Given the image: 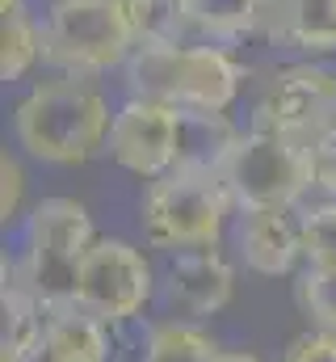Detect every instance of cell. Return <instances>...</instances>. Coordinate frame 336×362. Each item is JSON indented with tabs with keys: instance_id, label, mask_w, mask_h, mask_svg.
<instances>
[{
	"instance_id": "6da1fadb",
	"label": "cell",
	"mask_w": 336,
	"mask_h": 362,
	"mask_svg": "<svg viewBox=\"0 0 336 362\" xmlns=\"http://www.w3.org/2000/svg\"><path fill=\"white\" fill-rule=\"evenodd\" d=\"M114 114L105 93L80 76H59L30 89L13 110L17 144L47 165H84L109 144Z\"/></svg>"
},
{
	"instance_id": "7a4b0ae2",
	"label": "cell",
	"mask_w": 336,
	"mask_h": 362,
	"mask_svg": "<svg viewBox=\"0 0 336 362\" xmlns=\"http://www.w3.org/2000/svg\"><path fill=\"white\" fill-rule=\"evenodd\" d=\"M248 81V68L223 47H139L126 59L131 97L181 114H223Z\"/></svg>"
},
{
	"instance_id": "3957f363",
	"label": "cell",
	"mask_w": 336,
	"mask_h": 362,
	"mask_svg": "<svg viewBox=\"0 0 336 362\" xmlns=\"http://www.w3.org/2000/svg\"><path fill=\"white\" fill-rule=\"evenodd\" d=\"M232 206L236 202L215 169L176 165L148 185L143 206H139V223H143L148 245H156V249H172V253L215 249Z\"/></svg>"
},
{
	"instance_id": "277c9868",
	"label": "cell",
	"mask_w": 336,
	"mask_h": 362,
	"mask_svg": "<svg viewBox=\"0 0 336 362\" xmlns=\"http://www.w3.org/2000/svg\"><path fill=\"white\" fill-rule=\"evenodd\" d=\"M97 245L92 215L76 198H42L25 219V253L17 257V270L25 286L38 295L42 308L76 303V282L88 249Z\"/></svg>"
},
{
	"instance_id": "5b68a950",
	"label": "cell",
	"mask_w": 336,
	"mask_h": 362,
	"mask_svg": "<svg viewBox=\"0 0 336 362\" xmlns=\"http://www.w3.org/2000/svg\"><path fill=\"white\" fill-rule=\"evenodd\" d=\"M215 173L223 177L240 211L294 206L307 189H316V156L307 144L248 127L227 144Z\"/></svg>"
},
{
	"instance_id": "8992f818",
	"label": "cell",
	"mask_w": 336,
	"mask_h": 362,
	"mask_svg": "<svg viewBox=\"0 0 336 362\" xmlns=\"http://www.w3.org/2000/svg\"><path fill=\"white\" fill-rule=\"evenodd\" d=\"M135 51L122 0H55L42 17V59L64 76L126 68Z\"/></svg>"
},
{
	"instance_id": "52a82bcc",
	"label": "cell",
	"mask_w": 336,
	"mask_h": 362,
	"mask_svg": "<svg viewBox=\"0 0 336 362\" xmlns=\"http://www.w3.org/2000/svg\"><path fill=\"white\" fill-rule=\"evenodd\" d=\"M252 127L316 148L336 127V72L320 64L277 68L252 105Z\"/></svg>"
},
{
	"instance_id": "ba28073f",
	"label": "cell",
	"mask_w": 336,
	"mask_h": 362,
	"mask_svg": "<svg viewBox=\"0 0 336 362\" xmlns=\"http://www.w3.org/2000/svg\"><path fill=\"white\" fill-rule=\"evenodd\" d=\"M152 295H156V270L143 257V249L118 236H97L76 282V303L84 312H92L105 325H126L152 303Z\"/></svg>"
},
{
	"instance_id": "9c48e42d",
	"label": "cell",
	"mask_w": 336,
	"mask_h": 362,
	"mask_svg": "<svg viewBox=\"0 0 336 362\" xmlns=\"http://www.w3.org/2000/svg\"><path fill=\"white\" fill-rule=\"evenodd\" d=\"M105 156L131 177H143V181L164 177L181 160V110L131 97L114 114Z\"/></svg>"
},
{
	"instance_id": "30bf717a",
	"label": "cell",
	"mask_w": 336,
	"mask_h": 362,
	"mask_svg": "<svg viewBox=\"0 0 336 362\" xmlns=\"http://www.w3.org/2000/svg\"><path fill=\"white\" fill-rule=\"evenodd\" d=\"M236 295V270L215 249H181L164 274V299L176 320H206Z\"/></svg>"
},
{
	"instance_id": "8fae6325",
	"label": "cell",
	"mask_w": 336,
	"mask_h": 362,
	"mask_svg": "<svg viewBox=\"0 0 336 362\" xmlns=\"http://www.w3.org/2000/svg\"><path fill=\"white\" fill-rule=\"evenodd\" d=\"M236 249L240 262L260 278H282L299 266L303 257V228L290 206H260L240 211L236 223Z\"/></svg>"
},
{
	"instance_id": "7c38bea8",
	"label": "cell",
	"mask_w": 336,
	"mask_h": 362,
	"mask_svg": "<svg viewBox=\"0 0 336 362\" xmlns=\"http://www.w3.org/2000/svg\"><path fill=\"white\" fill-rule=\"evenodd\" d=\"M265 34L282 47L328 55L336 51V0H269Z\"/></svg>"
},
{
	"instance_id": "4fadbf2b",
	"label": "cell",
	"mask_w": 336,
	"mask_h": 362,
	"mask_svg": "<svg viewBox=\"0 0 336 362\" xmlns=\"http://www.w3.org/2000/svg\"><path fill=\"white\" fill-rule=\"evenodd\" d=\"M42 341H47L64 362H109V354H114L109 325L97 320L92 312H84L80 303L47 308Z\"/></svg>"
},
{
	"instance_id": "5bb4252c",
	"label": "cell",
	"mask_w": 336,
	"mask_h": 362,
	"mask_svg": "<svg viewBox=\"0 0 336 362\" xmlns=\"http://www.w3.org/2000/svg\"><path fill=\"white\" fill-rule=\"evenodd\" d=\"M4 354L17 358L25 350H34L42 341V325H47V308L38 303V295L25 286V278L17 270V262L4 257Z\"/></svg>"
},
{
	"instance_id": "9a60e30c",
	"label": "cell",
	"mask_w": 336,
	"mask_h": 362,
	"mask_svg": "<svg viewBox=\"0 0 336 362\" xmlns=\"http://www.w3.org/2000/svg\"><path fill=\"white\" fill-rule=\"evenodd\" d=\"M0 13H4V21H0V76L21 81L42 59V25L34 21V13L21 0L0 4Z\"/></svg>"
},
{
	"instance_id": "2e32d148",
	"label": "cell",
	"mask_w": 336,
	"mask_h": 362,
	"mask_svg": "<svg viewBox=\"0 0 336 362\" xmlns=\"http://www.w3.org/2000/svg\"><path fill=\"white\" fill-rule=\"evenodd\" d=\"M135 47H172L193 25L189 0H122Z\"/></svg>"
},
{
	"instance_id": "e0dca14e",
	"label": "cell",
	"mask_w": 336,
	"mask_h": 362,
	"mask_svg": "<svg viewBox=\"0 0 336 362\" xmlns=\"http://www.w3.org/2000/svg\"><path fill=\"white\" fill-rule=\"evenodd\" d=\"M219 346L193 320H160L143 337V362H215Z\"/></svg>"
},
{
	"instance_id": "ac0fdd59",
	"label": "cell",
	"mask_w": 336,
	"mask_h": 362,
	"mask_svg": "<svg viewBox=\"0 0 336 362\" xmlns=\"http://www.w3.org/2000/svg\"><path fill=\"white\" fill-rule=\"evenodd\" d=\"M269 0H189V17L210 38H244L252 30H265Z\"/></svg>"
},
{
	"instance_id": "d6986e66",
	"label": "cell",
	"mask_w": 336,
	"mask_h": 362,
	"mask_svg": "<svg viewBox=\"0 0 336 362\" xmlns=\"http://www.w3.org/2000/svg\"><path fill=\"white\" fill-rule=\"evenodd\" d=\"M299 228H303V262L307 266H336V198L303 206Z\"/></svg>"
},
{
	"instance_id": "ffe728a7",
	"label": "cell",
	"mask_w": 336,
	"mask_h": 362,
	"mask_svg": "<svg viewBox=\"0 0 336 362\" xmlns=\"http://www.w3.org/2000/svg\"><path fill=\"white\" fill-rule=\"evenodd\" d=\"M299 303L316 329L336 333V266H307L299 278Z\"/></svg>"
},
{
	"instance_id": "44dd1931",
	"label": "cell",
	"mask_w": 336,
	"mask_h": 362,
	"mask_svg": "<svg viewBox=\"0 0 336 362\" xmlns=\"http://www.w3.org/2000/svg\"><path fill=\"white\" fill-rule=\"evenodd\" d=\"M282 362H336V333L311 329V333L294 337V341L286 346Z\"/></svg>"
},
{
	"instance_id": "7402d4cb",
	"label": "cell",
	"mask_w": 336,
	"mask_h": 362,
	"mask_svg": "<svg viewBox=\"0 0 336 362\" xmlns=\"http://www.w3.org/2000/svg\"><path fill=\"white\" fill-rule=\"evenodd\" d=\"M21 194H25V173H21V165H17V156H0V215H4V223L21 211Z\"/></svg>"
},
{
	"instance_id": "603a6c76",
	"label": "cell",
	"mask_w": 336,
	"mask_h": 362,
	"mask_svg": "<svg viewBox=\"0 0 336 362\" xmlns=\"http://www.w3.org/2000/svg\"><path fill=\"white\" fill-rule=\"evenodd\" d=\"M311 156H316V185L328 198H336V127L311 148Z\"/></svg>"
},
{
	"instance_id": "cb8c5ba5",
	"label": "cell",
	"mask_w": 336,
	"mask_h": 362,
	"mask_svg": "<svg viewBox=\"0 0 336 362\" xmlns=\"http://www.w3.org/2000/svg\"><path fill=\"white\" fill-rule=\"evenodd\" d=\"M0 362H64V358H59V354H55V350H51L47 341H38L34 350H25V354H17V358H8V354H0Z\"/></svg>"
},
{
	"instance_id": "d4e9b609",
	"label": "cell",
	"mask_w": 336,
	"mask_h": 362,
	"mask_svg": "<svg viewBox=\"0 0 336 362\" xmlns=\"http://www.w3.org/2000/svg\"><path fill=\"white\" fill-rule=\"evenodd\" d=\"M215 362H260V358H252V354H240V350H219V354H215Z\"/></svg>"
},
{
	"instance_id": "484cf974",
	"label": "cell",
	"mask_w": 336,
	"mask_h": 362,
	"mask_svg": "<svg viewBox=\"0 0 336 362\" xmlns=\"http://www.w3.org/2000/svg\"><path fill=\"white\" fill-rule=\"evenodd\" d=\"M0 4H13V0H0Z\"/></svg>"
}]
</instances>
